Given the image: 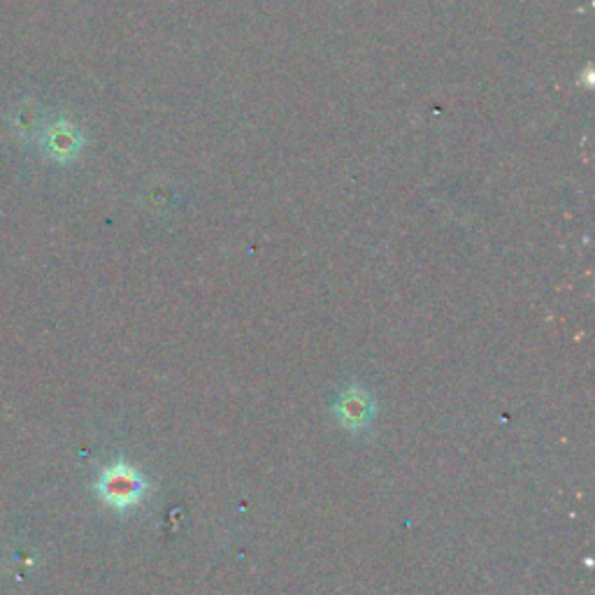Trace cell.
Segmentation results:
<instances>
[{"mask_svg": "<svg viewBox=\"0 0 595 595\" xmlns=\"http://www.w3.org/2000/svg\"><path fill=\"white\" fill-rule=\"evenodd\" d=\"M96 491L107 502V505L117 508V510H126V508H133L136 502L142 498L144 479L138 475V470L130 468V465L117 463L101 475V479L96 483Z\"/></svg>", "mask_w": 595, "mask_h": 595, "instance_id": "cell-1", "label": "cell"}, {"mask_svg": "<svg viewBox=\"0 0 595 595\" xmlns=\"http://www.w3.org/2000/svg\"><path fill=\"white\" fill-rule=\"evenodd\" d=\"M335 415L340 417V423L351 428V431H363L370 425L372 415H375V402L359 386H349L345 394L335 402Z\"/></svg>", "mask_w": 595, "mask_h": 595, "instance_id": "cell-2", "label": "cell"}, {"mask_svg": "<svg viewBox=\"0 0 595 595\" xmlns=\"http://www.w3.org/2000/svg\"><path fill=\"white\" fill-rule=\"evenodd\" d=\"M45 144L49 149V154L68 159L78 152L80 142H78V133H74V130H70L66 126H56L49 130V138L45 136Z\"/></svg>", "mask_w": 595, "mask_h": 595, "instance_id": "cell-3", "label": "cell"}]
</instances>
